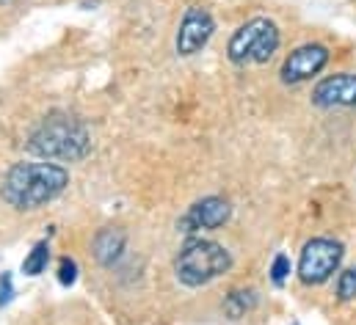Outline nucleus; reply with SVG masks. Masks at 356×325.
Segmentation results:
<instances>
[{
	"mask_svg": "<svg viewBox=\"0 0 356 325\" xmlns=\"http://www.w3.org/2000/svg\"><path fill=\"white\" fill-rule=\"evenodd\" d=\"M70 185V171L56 162H14L0 185V199L14 210H39Z\"/></svg>",
	"mask_w": 356,
	"mask_h": 325,
	"instance_id": "nucleus-1",
	"label": "nucleus"
},
{
	"mask_svg": "<svg viewBox=\"0 0 356 325\" xmlns=\"http://www.w3.org/2000/svg\"><path fill=\"white\" fill-rule=\"evenodd\" d=\"M91 149L89 130L83 122L67 113H53L47 116L28 138V152L42 158V160H64L75 162L83 160Z\"/></svg>",
	"mask_w": 356,
	"mask_h": 325,
	"instance_id": "nucleus-2",
	"label": "nucleus"
},
{
	"mask_svg": "<svg viewBox=\"0 0 356 325\" xmlns=\"http://www.w3.org/2000/svg\"><path fill=\"white\" fill-rule=\"evenodd\" d=\"M232 267V256L224 245L213 240H188L175 259V273L179 284L185 287H202L213 278L224 276Z\"/></svg>",
	"mask_w": 356,
	"mask_h": 325,
	"instance_id": "nucleus-3",
	"label": "nucleus"
},
{
	"mask_svg": "<svg viewBox=\"0 0 356 325\" xmlns=\"http://www.w3.org/2000/svg\"><path fill=\"white\" fill-rule=\"evenodd\" d=\"M279 39L282 36L273 19L254 17L232 33L227 44V56L232 64H266L279 50Z\"/></svg>",
	"mask_w": 356,
	"mask_h": 325,
	"instance_id": "nucleus-4",
	"label": "nucleus"
},
{
	"mask_svg": "<svg viewBox=\"0 0 356 325\" xmlns=\"http://www.w3.org/2000/svg\"><path fill=\"white\" fill-rule=\"evenodd\" d=\"M343 243L329 240V238H315L304 245L301 256H298V278L307 287H318L323 281H329L340 262H343Z\"/></svg>",
	"mask_w": 356,
	"mask_h": 325,
	"instance_id": "nucleus-5",
	"label": "nucleus"
},
{
	"mask_svg": "<svg viewBox=\"0 0 356 325\" xmlns=\"http://www.w3.org/2000/svg\"><path fill=\"white\" fill-rule=\"evenodd\" d=\"M232 215V207L227 199L221 196H207L199 199L196 204L188 207V212L182 215V221L177 224V229L182 235H193V232H213L221 229Z\"/></svg>",
	"mask_w": 356,
	"mask_h": 325,
	"instance_id": "nucleus-6",
	"label": "nucleus"
},
{
	"mask_svg": "<svg viewBox=\"0 0 356 325\" xmlns=\"http://www.w3.org/2000/svg\"><path fill=\"white\" fill-rule=\"evenodd\" d=\"M216 31V22L210 17L207 8H199V6H191L185 14H182V22H179L177 31V53L182 58L188 56H196L213 36Z\"/></svg>",
	"mask_w": 356,
	"mask_h": 325,
	"instance_id": "nucleus-7",
	"label": "nucleus"
},
{
	"mask_svg": "<svg viewBox=\"0 0 356 325\" xmlns=\"http://www.w3.org/2000/svg\"><path fill=\"white\" fill-rule=\"evenodd\" d=\"M329 64V50L323 44H304L298 50H293L284 64H282V81L296 85V83H304L309 78H315L323 67Z\"/></svg>",
	"mask_w": 356,
	"mask_h": 325,
	"instance_id": "nucleus-8",
	"label": "nucleus"
},
{
	"mask_svg": "<svg viewBox=\"0 0 356 325\" xmlns=\"http://www.w3.org/2000/svg\"><path fill=\"white\" fill-rule=\"evenodd\" d=\"M312 105L318 108H354L356 105V75L340 72L326 81H321L312 91Z\"/></svg>",
	"mask_w": 356,
	"mask_h": 325,
	"instance_id": "nucleus-9",
	"label": "nucleus"
},
{
	"mask_svg": "<svg viewBox=\"0 0 356 325\" xmlns=\"http://www.w3.org/2000/svg\"><path fill=\"white\" fill-rule=\"evenodd\" d=\"M124 245H127L124 232H122V229H116V226H108V229H99V232L94 235L91 253H94V259H97L102 267H113V265L122 259Z\"/></svg>",
	"mask_w": 356,
	"mask_h": 325,
	"instance_id": "nucleus-10",
	"label": "nucleus"
},
{
	"mask_svg": "<svg viewBox=\"0 0 356 325\" xmlns=\"http://www.w3.org/2000/svg\"><path fill=\"white\" fill-rule=\"evenodd\" d=\"M257 301H260L257 290H252V287H238V290H232V292L224 298V315H227L229 320H241V317H246L249 312L257 309Z\"/></svg>",
	"mask_w": 356,
	"mask_h": 325,
	"instance_id": "nucleus-11",
	"label": "nucleus"
},
{
	"mask_svg": "<svg viewBox=\"0 0 356 325\" xmlns=\"http://www.w3.org/2000/svg\"><path fill=\"white\" fill-rule=\"evenodd\" d=\"M47 262H50V245L44 243H36L31 248V253L22 259V273L25 276H42L47 270Z\"/></svg>",
	"mask_w": 356,
	"mask_h": 325,
	"instance_id": "nucleus-12",
	"label": "nucleus"
},
{
	"mask_svg": "<svg viewBox=\"0 0 356 325\" xmlns=\"http://www.w3.org/2000/svg\"><path fill=\"white\" fill-rule=\"evenodd\" d=\"M337 298L343 303L356 298V267H348V270L340 273V278H337Z\"/></svg>",
	"mask_w": 356,
	"mask_h": 325,
	"instance_id": "nucleus-13",
	"label": "nucleus"
},
{
	"mask_svg": "<svg viewBox=\"0 0 356 325\" xmlns=\"http://www.w3.org/2000/svg\"><path fill=\"white\" fill-rule=\"evenodd\" d=\"M287 276H290V259H287L284 253H276V256H273V265H270V281H273L276 287H282Z\"/></svg>",
	"mask_w": 356,
	"mask_h": 325,
	"instance_id": "nucleus-14",
	"label": "nucleus"
},
{
	"mask_svg": "<svg viewBox=\"0 0 356 325\" xmlns=\"http://www.w3.org/2000/svg\"><path fill=\"white\" fill-rule=\"evenodd\" d=\"M58 281H61L64 287H72V284L78 281V265H75V259L64 256V259L58 262Z\"/></svg>",
	"mask_w": 356,
	"mask_h": 325,
	"instance_id": "nucleus-15",
	"label": "nucleus"
},
{
	"mask_svg": "<svg viewBox=\"0 0 356 325\" xmlns=\"http://www.w3.org/2000/svg\"><path fill=\"white\" fill-rule=\"evenodd\" d=\"M11 298H14V284H11V276L3 273V276H0V309L8 306Z\"/></svg>",
	"mask_w": 356,
	"mask_h": 325,
	"instance_id": "nucleus-16",
	"label": "nucleus"
}]
</instances>
